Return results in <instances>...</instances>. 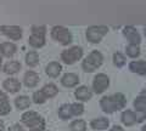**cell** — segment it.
I'll list each match as a JSON object with an SVG mask.
<instances>
[{"mask_svg":"<svg viewBox=\"0 0 146 131\" xmlns=\"http://www.w3.org/2000/svg\"><path fill=\"white\" fill-rule=\"evenodd\" d=\"M21 120L32 131H43L45 129V120L36 112L29 111L22 114Z\"/></svg>","mask_w":146,"mask_h":131,"instance_id":"cell-1","label":"cell"},{"mask_svg":"<svg viewBox=\"0 0 146 131\" xmlns=\"http://www.w3.org/2000/svg\"><path fill=\"white\" fill-rule=\"evenodd\" d=\"M102 62H104L102 53L98 50H94L85 57V60L82 63V67H83L84 72H86V73H93V72H95L98 68L101 67Z\"/></svg>","mask_w":146,"mask_h":131,"instance_id":"cell-2","label":"cell"},{"mask_svg":"<svg viewBox=\"0 0 146 131\" xmlns=\"http://www.w3.org/2000/svg\"><path fill=\"white\" fill-rule=\"evenodd\" d=\"M45 34H46V27L45 26H33L32 27V34L28 39V44L34 49H40L45 45Z\"/></svg>","mask_w":146,"mask_h":131,"instance_id":"cell-3","label":"cell"},{"mask_svg":"<svg viewBox=\"0 0 146 131\" xmlns=\"http://www.w3.org/2000/svg\"><path fill=\"white\" fill-rule=\"evenodd\" d=\"M51 38L55 41L60 43L61 45H70L73 41V37L72 33L67 28L62 26H55L51 29Z\"/></svg>","mask_w":146,"mask_h":131,"instance_id":"cell-4","label":"cell"},{"mask_svg":"<svg viewBox=\"0 0 146 131\" xmlns=\"http://www.w3.org/2000/svg\"><path fill=\"white\" fill-rule=\"evenodd\" d=\"M108 33V28L106 26H91L86 29V39L91 44H99L102 38Z\"/></svg>","mask_w":146,"mask_h":131,"instance_id":"cell-5","label":"cell"},{"mask_svg":"<svg viewBox=\"0 0 146 131\" xmlns=\"http://www.w3.org/2000/svg\"><path fill=\"white\" fill-rule=\"evenodd\" d=\"M83 56V49L80 46H72L67 50H63L61 53V60L66 65H73Z\"/></svg>","mask_w":146,"mask_h":131,"instance_id":"cell-6","label":"cell"},{"mask_svg":"<svg viewBox=\"0 0 146 131\" xmlns=\"http://www.w3.org/2000/svg\"><path fill=\"white\" fill-rule=\"evenodd\" d=\"M110 86V79L106 74L100 73L94 78L93 81V89L96 93H102L105 90H107V88Z\"/></svg>","mask_w":146,"mask_h":131,"instance_id":"cell-7","label":"cell"},{"mask_svg":"<svg viewBox=\"0 0 146 131\" xmlns=\"http://www.w3.org/2000/svg\"><path fill=\"white\" fill-rule=\"evenodd\" d=\"M123 35H124V38L129 41V44L140 45V43H141V35L138 32V29L133 26L124 27V28H123Z\"/></svg>","mask_w":146,"mask_h":131,"instance_id":"cell-8","label":"cell"},{"mask_svg":"<svg viewBox=\"0 0 146 131\" xmlns=\"http://www.w3.org/2000/svg\"><path fill=\"white\" fill-rule=\"evenodd\" d=\"M0 30L3 32V34L5 37L10 38L11 40H20L22 38V35H23L22 28L18 26H1Z\"/></svg>","mask_w":146,"mask_h":131,"instance_id":"cell-9","label":"cell"},{"mask_svg":"<svg viewBox=\"0 0 146 131\" xmlns=\"http://www.w3.org/2000/svg\"><path fill=\"white\" fill-rule=\"evenodd\" d=\"M100 106H101V109L105 113H107V114H112L116 111H119L115 98H113V95H111V96H104L100 100Z\"/></svg>","mask_w":146,"mask_h":131,"instance_id":"cell-10","label":"cell"},{"mask_svg":"<svg viewBox=\"0 0 146 131\" xmlns=\"http://www.w3.org/2000/svg\"><path fill=\"white\" fill-rule=\"evenodd\" d=\"M129 70L131 73L139 75H146V61L145 60L131 61L129 63Z\"/></svg>","mask_w":146,"mask_h":131,"instance_id":"cell-11","label":"cell"},{"mask_svg":"<svg viewBox=\"0 0 146 131\" xmlns=\"http://www.w3.org/2000/svg\"><path fill=\"white\" fill-rule=\"evenodd\" d=\"M3 86L7 92L15 93V92H18L21 90V83L16 78H9V79H6L5 81H4Z\"/></svg>","mask_w":146,"mask_h":131,"instance_id":"cell-12","label":"cell"},{"mask_svg":"<svg viewBox=\"0 0 146 131\" xmlns=\"http://www.w3.org/2000/svg\"><path fill=\"white\" fill-rule=\"evenodd\" d=\"M17 51V46L13 43L10 41H6V43H3L0 44V53L1 56H5V57H12L13 55L16 53Z\"/></svg>","mask_w":146,"mask_h":131,"instance_id":"cell-13","label":"cell"},{"mask_svg":"<svg viewBox=\"0 0 146 131\" xmlns=\"http://www.w3.org/2000/svg\"><path fill=\"white\" fill-rule=\"evenodd\" d=\"M61 83L63 86H66V88H74L76 85L79 83V78H78V75L74 73H66L62 76Z\"/></svg>","mask_w":146,"mask_h":131,"instance_id":"cell-14","label":"cell"},{"mask_svg":"<svg viewBox=\"0 0 146 131\" xmlns=\"http://www.w3.org/2000/svg\"><path fill=\"white\" fill-rule=\"evenodd\" d=\"M121 120L125 126H133L136 123V113L130 109H127L122 113Z\"/></svg>","mask_w":146,"mask_h":131,"instance_id":"cell-15","label":"cell"},{"mask_svg":"<svg viewBox=\"0 0 146 131\" xmlns=\"http://www.w3.org/2000/svg\"><path fill=\"white\" fill-rule=\"evenodd\" d=\"M25 85L27 88H35L39 83V75L33 70H28L25 74Z\"/></svg>","mask_w":146,"mask_h":131,"instance_id":"cell-16","label":"cell"},{"mask_svg":"<svg viewBox=\"0 0 146 131\" xmlns=\"http://www.w3.org/2000/svg\"><path fill=\"white\" fill-rule=\"evenodd\" d=\"M11 112V106L5 92L0 91V115H6Z\"/></svg>","mask_w":146,"mask_h":131,"instance_id":"cell-17","label":"cell"},{"mask_svg":"<svg viewBox=\"0 0 146 131\" xmlns=\"http://www.w3.org/2000/svg\"><path fill=\"white\" fill-rule=\"evenodd\" d=\"M76 97H77V100H80V101H83V102H86V101H89L91 96H93V92L90 91V89L89 88H86V86H79L78 89L76 90Z\"/></svg>","mask_w":146,"mask_h":131,"instance_id":"cell-18","label":"cell"},{"mask_svg":"<svg viewBox=\"0 0 146 131\" xmlns=\"http://www.w3.org/2000/svg\"><path fill=\"white\" fill-rule=\"evenodd\" d=\"M61 70H62V67L58 62H50L46 66V69H45L46 74L50 78H57L58 74L61 73Z\"/></svg>","mask_w":146,"mask_h":131,"instance_id":"cell-19","label":"cell"},{"mask_svg":"<svg viewBox=\"0 0 146 131\" xmlns=\"http://www.w3.org/2000/svg\"><path fill=\"white\" fill-rule=\"evenodd\" d=\"M110 125V120L107 118H96L93 119L90 123V126L94 130H105L107 129Z\"/></svg>","mask_w":146,"mask_h":131,"instance_id":"cell-20","label":"cell"},{"mask_svg":"<svg viewBox=\"0 0 146 131\" xmlns=\"http://www.w3.org/2000/svg\"><path fill=\"white\" fill-rule=\"evenodd\" d=\"M20 69H21V63L17 61H9L4 66V72L6 74H16Z\"/></svg>","mask_w":146,"mask_h":131,"instance_id":"cell-21","label":"cell"},{"mask_svg":"<svg viewBox=\"0 0 146 131\" xmlns=\"http://www.w3.org/2000/svg\"><path fill=\"white\" fill-rule=\"evenodd\" d=\"M125 53L128 57L130 58H136L140 56L141 50H140V45H135V44H129L125 46Z\"/></svg>","mask_w":146,"mask_h":131,"instance_id":"cell-22","label":"cell"},{"mask_svg":"<svg viewBox=\"0 0 146 131\" xmlns=\"http://www.w3.org/2000/svg\"><path fill=\"white\" fill-rule=\"evenodd\" d=\"M133 106H134L135 112H146V98L144 96H141V95H139L134 100Z\"/></svg>","mask_w":146,"mask_h":131,"instance_id":"cell-23","label":"cell"},{"mask_svg":"<svg viewBox=\"0 0 146 131\" xmlns=\"http://www.w3.org/2000/svg\"><path fill=\"white\" fill-rule=\"evenodd\" d=\"M26 63L29 67H35L39 63V56L36 51H29L26 55Z\"/></svg>","mask_w":146,"mask_h":131,"instance_id":"cell-24","label":"cell"},{"mask_svg":"<svg viewBox=\"0 0 146 131\" xmlns=\"http://www.w3.org/2000/svg\"><path fill=\"white\" fill-rule=\"evenodd\" d=\"M42 91L45 93V96L48 98H51V97H55L58 92V90L56 88V85L55 84H46L45 86L42 89Z\"/></svg>","mask_w":146,"mask_h":131,"instance_id":"cell-25","label":"cell"},{"mask_svg":"<svg viewBox=\"0 0 146 131\" xmlns=\"http://www.w3.org/2000/svg\"><path fill=\"white\" fill-rule=\"evenodd\" d=\"M72 109H71V105H62L58 109V117L61 119H70L72 117Z\"/></svg>","mask_w":146,"mask_h":131,"instance_id":"cell-26","label":"cell"},{"mask_svg":"<svg viewBox=\"0 0 146 131\" xmlns=\"http://www.w3.org/2000/svg\"><path fill=\"white\" fill-rule=\"evenodd\" d=\"M15 105L18 109H26V108L31 106V101L27 96H20L15 100Z\"/></svg>","mask_w":146,"mask_h":131,"instance_id":"cell-27","label":"cell"},{"mask_svg":"<svg viewBox=\"0 0 146 131\" xmlns=\"http://www.w3.org/2000/svg\"><path fill=\"white\" fill-rule=\"evenodd\" d=\"M70 129L71 131H86V124L84 120L78 119V120L72 121Z\"/></svg>","mask_w":146,"mask_h":131,"instance_id":"cell-28","label":"cell"},{"mask_svg":"<svg viewBox=\"0 0 146 131\" xmlns=\"http://www.w3.org/2000/svg\"><path fill=\"white\" fill-rule=\"evenodd\" d=\"M113 98H115V101L117 103V107H118V109H119V111L123 109V108L125 107V105H127V98H125V96L122 92L113 93Z\"/></svg>","mask_w":146,"mask_h":131,"instance_id":"cell-29","label":"cell"},{"mask_svg":"<svg viewBox=\"0 0 146 131\" xmlns=\"http://www.w3.org/2000/svg\"><path fill=\"white\" fill-rule=\"evenodd\" d=\"M125 56L121 52H115L113 53V65H115L117 68H121L125 65Z\"/></svg>","mask_w":146,"mask_h":131,"instance_id":"cell-30","label":"cell"},{"mask_svg":"<svg viewBox=\"0 0 146 131\" xmlns=\"http://www.w3.org/2000/svg\"><path fill=\"white\" fill-rule=\"evenodd\" d=\"M46 96H45V93L40 90V91H36L33 93V102L36 103V105H42V103H44L45 101H46Z\"/></svg>","mask_w":146,"mask_h":131,"instance_id":"cell-31","label":"cell"},{"mask_svg":"<svg viewBox=\"0 0 146 131\" xmlns=\"http://www.w3.org/2000/svg\"><path fill=\"white\" fill-rule=\"evenodd\" d=\"M71 109H72V114L73 115H82L84 113V106L82 105V103H73V105H71Z\"/></svg>","mask_w":146,"mask_h":131,"instance_id":"cell-32","label":"cell"},{"mask_svg":"<svg viewBox=\"0 0 146 131\" xmlns=\"http://www.w3.org/2000/svg\"><path fill=\"white\" fill-rule=\"evenodd\" d=\"M136 113V123H143L146 119V112H135Z\"/></svg>","mask_w":146,"mask_h":131,"instance_id":"cell-33","label":"cell"},{"mask_svg":"<svg viewBox=\"0 0 146 131\" xmlns=\"http://www.w3.org/2000/svg\"><path fill=\"white\" fill-rule=\"evenodd\" d=\"M7 131H25V130L22 129V126H20L18 124H15V125H12Z\"/></svg>","mask_w":146,"mask_h":131,"instance_id":"cell-34","label":"cell"},{"mask_svg":"<svg viewBox=\"0 0 146 131\" xmlns=\"http://www.w3.org/2000/svg\"><path fill=\"white\" fill-rule=\"evenodd\" d=\"M108 131H124V129L119 125H115V126H112V129H110Z\"/></svg>","mask_w":146,"mask_h":131,"instance_id":"cell-35","label":"cell"},{"mask_svg":"<svg viewBox=\"0 0 146 131\" xmlns=\"http://www.w3.org/2000/svg\"><path fill=\"white\" fill-rule=\"evenodd\" d=\"M140 95H141V96H144V97L146 98V88H145V89H143V90H141Z\"/></svg>","mask_w":146,"mask_h":131,"instance_id":"cell-36","label":"cell"},{"mask_svg":"<svg viewBox=\"0 0 146 131\" xmlns=\"http://www.w3.org/2000/svg\"><path fill=\"white\" fill-rule=\"evenodd\" d=\"M4 129H5L4 128V121L0 120V131H4Z\"/></svg>","mask_w":146,"mask_h":131,"instance_id":"cell-37","label":"cell"},{"mask_svg":"<svg viewBox=\"0 0 146 131\" xmlns=\"http://www.w3.org/2000/svg\"><path fill=\"white\" fill-rule=\"evenodd\" d=\"M1 63H3V56H1V53H0V69H1Z\"/></svg>","mask_w":146,"mask_h":131,"instance_id":"cell-38","label":"cell"},{"mask_svg":"<svg viewBox=\"0 0 146 131\" xmlns=\"http://www.w3.org/2000/svg\"><path fill=\"white\" fill-rule=\"evenodd\" d=\"M141 131H146V125H144L143 128H141Z\"/></svg>","mask_w":146,"mask_h":131,"instance_id":"cell-39","label":"cell"},{"mask_svg":"<svg viewBox=\"0 0 146 131\" xmlns=\"http://www.w3.org/2000/svg\"><path fill=\"white\" fill-rule=\"evenodd\" d=\"M144 35L146 37V27H144Z\"/></svg>","mask_w":146,"mask_h":131,"instance_id":"cell-40","label":"cell"}]
</instances>
